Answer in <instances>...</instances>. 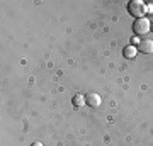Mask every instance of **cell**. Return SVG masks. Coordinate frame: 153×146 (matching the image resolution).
I'll use <instances>...</instances> for the list:
<instances>
[{"mask_svg":"<svg viewBox=\"0 0 153 146\" xmlns=\"http://www.w3.org/2000/svg\"><path fill=\"white\" fill-rule=\"evenodd\" d=\"M128 12H129L133 17L141 19V17H145V14H146V4L141 2V0H131V2L128 4Z\"/></svg>","mask_w":153,"mask_h":146,"instance_id":"cell-1","label":"cell"},{"mask_svg":"<svg viewBox=\"0 0 153 146\" xmlns=\"http://www.w3.org/2000/svg\"><path fill=\"white\" fill-rule=\"evenodd\" d=\"M31 146H43V143H39V141H36V143H33Z\"/></svg>","mask_w":153,"mask_h":146,"instance_id":"cell-8","label":"cell"},{"mask_svg":"<svg viewBox=\"0 0 153 146\" xmlns=\"http://www.w3.org/2000/svg\"><path fill=\"white\" fill-rule=\"evenodd\" d=\"M150 31H152V22L148 21L146 17L136 19V22L133 24V33L136 36H146Z\"/></svg>","mask_w":153,"mask_h":146,"instance_id":"cell-2","label":"cell"},{"mask_svg":"<svg viewBox=\"0 0 153 146\" xmlns=\"http://www.w3.org/2000/svg\"><path fill=\"white\" fill-rule=\"evenodd\" d=\"M100 102H102V99H100V95H99V93L90 92V93H87V95H85V104H87V105H90V107H99V105H100Z\"/></svg>","mask_w":153,"mask_h":146,"instance_id":"cell-3","label":"cell"},{"mask_svg":"<svg viewBox=\"0 0 153 146\" xmlns=\"http://www.w3.org/2000/svg\"><path fill=\"white\" fill-rule=\"evenodd\" d=\"M152 31H153V24H152Z\"/></svg>","mask_w":153,"mask_h":146,"instance_id":"cell-9","label":"cell"},{"mask_svg":"<svg viewBox=\"0 0 153 146\" xmlns=\"http://www.w3.org/2000/svg\"><path fill=\"white\" fill-rule=\"evenodd\" d=\"M136 53H138V48H134V46H126L124 51H123L124 58H129V60H133L136 56Z\"/></svg>","mask_w":153,"mask_h":146,"instance_id":"cell-5","label":"cell"},{"mask_svg":"<svg viewBox=\"0 0 153 146\" xmlns=\"http://www.w3.org/2000/svg\"><path fill=\"white\" fill-rule=\"evenodd\" d=\"M138 51L140 53H145V54H152L153 53V41L152 39H143V41H140Z\"/></svg>","mask_w":153,"mask_h":146,"instance_id":"cell-4","label":"cell"},{"mask_svg":"<svg viewBox=\"0 0 153 146\" xmlns=\"http://www.w3.org/2000/svg\"><path fill=\"white\" fill-rule=\"evenodd\" d=\"M73 105H75V107H82V105H85V95L76 93L75 97H73Z\"/></svg>","mask_w":153,"mask_h":146,"instance_id":"cell-6","label":"cell"},{"mask_svg":"<svg viewBox=\"0 0 153 146\" xmlns=\"http://www.w3.org/2000/svg\"><path fill=\"white\" fill-rule=\"evenodd\" d=\"M146 12H150V14H153V5H146Z\"/></svg>","mask_w":153,"mask_h":146,"instance_id":"cell-7","label":"cell"}]
</instances>
